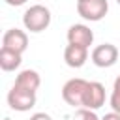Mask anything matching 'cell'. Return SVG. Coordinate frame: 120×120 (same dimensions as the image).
<instances>
[{
  "mask_svg": "<svg viewBox=\"0 0 120 120\" xmlns=\"http://www.w3.org/2000/svg\"><path fill=\"white\" fill-rule=\"evenodd\" d=\"M101 120H120V112H116V111H111V112H107Z\"/></svg>",
  "mask_w": 120,
  "mask_h": 120,
  "instance_id": "15",
  "label": "cell"
},
{
  "mask_svg": "<svg viewBox=\"0 0 120 120\" xmlns=\"http://www.w3.org/2000/svg\"><path fill=\"white\" fill-rule=\"evenodd\" d=\"M109 11V2L107 0H79L77 2V13L90 22L101 21Z\"/></svg>",
  "mask_w": 120,
  "mask_h": 120,
  "instance_id": "3",
  "label": "cell"
},
{
  "mask_svg": "<svg viewBox=\"0 0 120 120\" xmlns=\"http://www.w3.org/2000/svg\"><path fill=\"white\" fill-rule=\"evenodd\" d=\"M73 120H101V118H98L96 111L86 109V107H79L77 112H75V116H73Z\"/></svg>",
  "mask_w": 120,
  "mask_h": 120,
  "instance_id": "12",
  "label": "cell"
},
{
  "mask_svg": "<svg viewBox=\"0 0 120 120\" xmlns=\"http://www.w3.org/2000/svg\"><path fill=\"white\" fill-rule=\"evenodd\" d=\"M101 105H105V86L98 81H88L84 99H82V107L98 111Z\"/></svg>",
  "mask_w": 120,
  "mask_h": 120,
  "instance_id": "6",
  "label": "cell"
},
{
  "mask_svg": "<svg viewBox=\"0 0 120 120\" xmlns=\"http://www.w3.org/2000/svg\"><path fill=\"white\" fill-rule=\"evenodd\" d=\"M94 41V32L90 30V26L86 24H71L68 28V43L73 45H82V47H90Z\"/></svg>",
  "mask_w": 120,
  "mask_h": 120,
  "instance_id": "8",
  "label": "cell"
},
{
  "mask_svg": "<svg viewBox=\"0 0 120 120\" xmlns=\"http://www.w3.org/2000/svg\"><path fill=\"white\" fill-rule=\"evenodd\" d=\"M112 92H114V94H120V75L114 79V84H112Z\"/></svg>",
  "mask_w": 120,
  "mask_h": 120,
  "instance_id": "17",
  "label": "cell"
},
{
  "mask_svg": "<svg viewBox=\"0 0 120 120\" xmlns=\"http://www.w3.org/2000/svg\"><path fill=\"white\" fill-rule=\"evenodd\" d=\"M86 86H88V81L81 79V77H75V79H69L64 86H62V98L68 105L71 107H82V99H84V92H86Z\"/></svg>",
  "mask_w": 120,
  "mask_h": 120,
  "instance_id": "4",
  "label": "cell"
},
{
  "mask_svg": "<svg viewBox=\"0 0 120 120\" xmlns=\"http://www.w3.org/2000/svg\"><path fill=\"white\" fill-rule=\"evenodd\" d=\"M77 2H79V0H77Z\"/></svg>",
  "mask_w": 120,
  "mask_h": 120,
  "instance_id": "19",
  "label": "cell"
},
{
  "mask_svg": "<svg viewBox=\"0 0 120 120\" xmlns=\"http://www.w3.org/2000/svg\"><path fill=\"white\" fill-rule=\"evenodd\" d=\"M2 47L6 49H11V51H17V52H24L26 47H28V36L24 30H19V28H9L4 38H2Z\"/></svg>",
  "mask_w": 120,
  "mask_h": 120,
  "instance_id": "7",
  "label": "cell"
},
{
  "mask_svg": "<svg viewBox=\"0 0 120 120\" xmlns=\"http://www.w3.org/2000/svg\"><path fill=\"white\" fill-rule=\"evenodd\" d=\"M8 105H9L13 111L26 112V111H30V109L36 105V92L13 84L11 90L8 92Z\"/></svg>",
  "mask_w": 120,
  "mask_h": 120,
  "instance_id": "2",
  "label": "cell"
},
{
  "mask_svg": "<svg viewBox=\"0 0 120 120\" xmlns=\"http://www.w3.org/2000/svg\"><path fill=\"white\" fill-rule=\"evenodd\" d=\"M90 58L98 68H111L118 60V49L112 43H101L92 51Z\"/></svg>",
  "mask_w": 120,
  "mask_h": 120,
  "instance_id": "5",
  "label": "cell"
},
{
  "mask_svg": "<svg viewBox=\"0 0 120 120\" xmlns=\"http://www.w3.org/2000/svg\"><path fill=\"white\" fill-rule=\"evenodd\" d=\"M64 60L69 68H82L88 60V49L82 47V45H73V43H68L66 49H64Z\"/></svg>",
  "mask_w": 120,
  "mask_h": 120,
  "instance_id": "9",
  "label": "cell"
},
{
  "mask_svg": "<svg viewBox=\"0 0 120 120\" xmlns=\"http://www.w3.org/2000/svg\"><path fill=\"white\" fill-rule=\"evenodd\" d=\"M8 6H13V8H19V6H22V4H26L28 0H4Z\"/></svg>",
  "mask_w": 120,
  "mask_h": 120,
  "instance_id": "16",
  "label": "cell"
},
{
  "mask_svg": "<svg viewBox=\"0 0 120 120\" xmlns=\"http://www.w3.org/2000/svg\"><path fill=\"white\" fill-rule=\"evenodd\" d=\"M21 62H22V54L21 52L6 49V47L0 49V68L4 71H15L21 66Z\"/></svg>",
  "mask_w": 120,
  "mask_h": 120,
  "instance_id": "11",
  "label": "cell"
},
{
  "mask_svg": "<svg viewBox=\"0 0 120 120\" xmlns=\"http://www.w3.org/2000/svg\"><path fill=\"white\" fill-rule=\"evenodd\" d=\"M22 24H24L26 30H30L34 34L47 30L49 24H51V11H49V8H45L41 4L30 6L24 11V15H22Z\"/></svg>",
  "mask_w": 120,
  "mask_h": 120,
  "instance_id": "1",
  "label": "cell"
},
{
  "mask_svg": "<svg viewBox=\"0 0 120 120\" xmlns=\"http://www.w3.org/2000/svg\"><path fill=\"white\" fill-rule=\"evenodd\" d=\"M109 103H111V109L112 111H116V112H120V94H111V99H109Z\"/></svg>",
  "mask_w": 120,
  "mask_h": 120,
  "instance_id": "13",
  "label": "cell"
},
{
  "mask_svg": "<svg viewBox=\"0 0 120 120\" xmlns=\"http://www.w3.org/2000/svg\"><path fill=\"white\" fill-rule=\"evenodd\" d=\"M116 2H118V4H120V0H116Z\"/></svg>",
  "mask_w": 120,
  "mask_h": 120,
  "instance_id": "18",
  "label": "cell"
},
{
  "mask_svg": "<svg viewBox=\"0 0 120 120\" xmlns=\"http://www.w3.org/2000/svg\"><path fill=\"white\" fill-rule=\"evenodd\" d=\"M30 120H52L47 112H34L32 116H30Z\"/></svg>",
  "mask_w": 120,
  "mask_h": 120,
  "instance_id": "14",
  "label": "cell"
},
{
  "mask_svg": "<svg viewBox=\"0 0 120 120\" xmlns=\"http://www.w3.org/2000/svg\"><path fill=\"white\" fill-rule=\"evenodd\" d=\"M15 84L21 86V88H26V90L36 92L39 88V84H41V77H39V73L36 69H22L15 77Z\"/></svg>",
  "mask_w": 120,
  "mask_h": 120,
  "instance_id": "10",
  "label": "cell"
}]
</instances>
